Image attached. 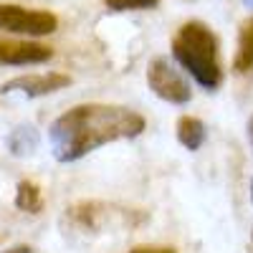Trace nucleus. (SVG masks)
<instances>
[{
	"mask_svg": "<svg viewBox=\"0 0 253 253\" xmlns=\"http://www.w3.org/2000/svg\"><path fill=\"white\" fill-rule=\"evenodd\" d=\"M5 253H36L31 246H15V248H8Z\"/></svg>",
	"mask_w": 253,
	"mask_h": 253,
	"instance_id": "14",
	"label": "nucleus"
},
{
	"mask_svg": "<svg viewBox=\"0 0 253 253\" xmlns=\"http://www.w3.org/2000/svg\"><path fill=\"white\" fill-rule=\"evenodd\" d=\"M104 3L112 10H147L155 8L160 0H104Z\"/></svg>",
	"mask_w": 253,
	"mask_h": 253,
	"instance_id": "12",
	"label": "nucleus"
},
{
	"mask_svg": "<svg viewBox=\"0 0 253 253\" xmlns=\"http://www.w3.org/2000/svg\"><path fill=\"white\" fill-rule=\"evenodd\" d=\"M144 117L119 104H79L51 122L48 139L58 162H76L104 144L134 139L144 132Z\"/></svg>",
	"mask_w": 253,
	"mask_h": 253,
	"instance_id": "1",
	"label": "nucleus"
},
{
	"mask_svg": "<svg viewBox=\"0 0 253 253\" xmlns=\"http://www.w3.org/2000/svg\"><path fill=\"white\" fill-rule=\"evenodd\" d=\"M58 28V18L48 10H33L13 3H0V31H8L15 36H51Z\"/></svg>",
	"mask_w": 253,
	"mask_h": 253,
	"instance_id": "3",
	"label": "nucleus"
},
{
	"mask_svg": "<svg viewBox=\"0 0 253 253\" xmlns=\"http://www.w3.org/2000/svg\"><path fill=\"white\" fill-rule=\"evenodd\" d=\"M246 132H248V142H251V147H253V114H251V119H248V126H246Z\"/></svg>",
	"mask_w": 253,
	"mask_h": 253,
	"instance_id": "15",
	"label": "nucleus"
},
{
	"mask_svg": "<svg viewBox=\"0 0 253 253\" xmlns=\"http://www.w3.org/2000/svg\"><path fill=\"white\" fill-rule=\"evenodd\" d=\"M233 69L238 74H251L253 71V15L243 20L241 33H238V51L233 58Z\"/></svg>",
	"mask_w": 253,
	"mask_h": 253,
	"instance_id": "8",
	"label": "nucleus"
},
{
	"mask_svg": "<svg viewBox=\"0 0 253 253\" xmlns=\"http://www.w3.org/2000/svg\"><path fill=\"white\" fill-rule=\"evenodd\" d=\"M53 58V48L36 41L0 38V66H33Z\"/></svg>",
	"mask_w": 253,
	"mask_h": 253,
	"instance_id": "6",
	"label": "nucleus"
},
{
	"mask_svg": "<svg viewBox=\"0 0 253 253\" xmlns=\"http://www.w3.org/2000/svg\"><path fill=\"white\" fill-rule=\"evenodd\" d=\"M71 86V76L66 74H58V71H48V74H26V76H18V79H10L0 86V94H23L28 99H36V96H48L53 91H61Z\"/></svg>",
	"mask_w": 253,
	"mask_h": 253,
	"instance_id": "5",
	"label": "nucleus"
},
{
	"mask_svg": "<svg viewBox=\"0 0 253 253\" xmlns=\"http://www.w3.org/2000/svg\"><path fill=\"white\" fill-rule=\"evenodd\" d=\"M243 3H246V8H251V10H253V0H243Z\"/></svg>",
	"mask_w": 253,
	"mask_h": 253,
	"instance_id": "16",
	"label": "nucleus"
},
{
	"mask_svg": "<svg viewBox=\"0 0 253 253\" xmlns=\"http://www.w3.org/2000/svg\"><path fill=\"white\" fill-rule=\"evenodd\" d=\"M147 86L162 101H170V104H187L190 96H193V89L185 81V76L167 58L150 61V66H147Z\"/></svg>",
	"mask_w": 253,
	"mask_h": 253,
	"instance_id": "4",
	"label": "nucleus"
},
{
	"mask_svg": "<svg viewBox=\"0 0 253 253\" xmlns=\"http://www.w3.org/2000/svg\"><path fill=\"white\" fill-rule=\"evenodd\" d=\"M15 208L26 210V213H38L43 208V195H41V187L31 180H20L15 187Z\"/></svg>",
	"mask_w": 253,
	"mask_h": 253,
	"instance_id": "11",
	"label": "nucleus"
},
{
	"mask_svg": "<svg viewBox=\"0 0 253 253\" xmlns=\"http://www.w3.org/2000/svg\"><path fill=\"white\" fill-rule=\"evenodd\" d=\"M66 220L74 228L84 230V233H99V230H104L109 225L112 208L107 203H99V200H81L66 210Z\"/></svg>",
	"mask_w": 253,
	"mask_h": 253,
	"instance_id": "7",
	"label": "nucleus"
},
{
	"mask_svg": "<svg viewBox=\"0 0 253 253\" xmlns=\"http://www.w3.org/2000/svg\"><path fill=\"white\" fill-rule=\"evenodd\" d=\"M251 238H253V230H251Z\"/></svg>",
	"mask_w": 253,
	"mask_h": 253,
	"instance_id": "18",
	"label": "nucleus"
},
{
	"mask_svg": "<svg viewBox=\"0 0 253 253\" xmlns=\"http://www.w3.org/2000/svg\"><path fill=\"white\" fill-rule=\"evenodd\" d=\"M172 56L203 89L215 91L223 84L218 36L203 20H187L172 38Z\"/></svg>",
	"mask_w": 253,
	"mask_h": 253,
	"instance_id": "2",
	"label": "nucleus"
},
{
	"mask_svg": "<svg viewBox=\"0 0 253 253\" xmlns=\"http://www.w3.org/2000/svg\"><path fill=\"white\" fill-rule=\"evenodd\" d=\"M251 203H253V180H251Z\"/></svg>",
	"mask_w": 253,
	"mask_h": 253,
	"instance_id": "17",
	"label": "nucleus"
},
{
	"mask_svg": "<svg viewBox=\"0 0 253 253\" xmlns=\"http://www.w3.org/2000/svg\"><path fill=\"white\" fill-rule=\"evenodd\" d=\"M177 142L190 152L200 150L205 142V124L198 117H190V114L180 117L177 119Z\"/></svg>",
	"mask_w": 253,
	"mask_h": 253,
	"instance_id": "10",
	"label": "nucleus"
},
{
	"mask_svg": "<svg viewBox=\"0 0 253 253\" xmlns=\"http://www.w3.org/2000/svg\"><path fill=\"white\" fill-rule=\"evenodd\" d=\"M8 150L15 157H28L38 150V132L33 124H18L15 129L8 134Z\"/></svg>",
	"mask_w": 253,
	"mask_h": 253,
	"instance_id": "9",
	"label": "nucleus"
},
{
	"mask_svg": "<svg viewBox=\"0 0 253 253\" xmlns=\"http://www.w3.org/2000/svg\"><path fill=\"white\" fill-rule=\"evenodd\" d=\"M129 253H177L175 248H160V246H139V248H132Z\"/></svg>",
	"mask_w": 253,
	"mask_h": 253,
	"instance_id": "13",
	"label": "nucleus"
}]
</instances>
